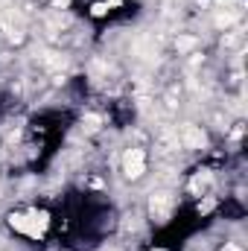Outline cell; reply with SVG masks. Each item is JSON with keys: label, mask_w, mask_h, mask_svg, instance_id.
Masks as SVG:
<instances>
[{"label": "cell", "mask_w": 248, "mask_h": 251, "mask_svg": "<svg viewBox=\"0 0 248 251\" xmlns=\"http://www.w3.org/2000/svg\"><path fill=\"white\" fill-rule=\"evenodd\" d=\"M123 170L128 178H140L146 173V152L143 149H128L123 158Z\"/></svg>", "instance_id": "cell-1"}, {"label": "cell", "mask_w": 248, "mask_h": 251, "mask_svg": "<svg viewBox=\"0 0 248 251\" xmlns=\"http://www.w3.org/2000/svg\"><path fill=\"white\" fill-rule=\"evenodd\" d=\"M9 222H12V228L24 231V234H29V237H38V234L44 231V225H47V222H29V216H24V213H12Z\"/></svg>", "instance_id": "cell-2"}, {"label": "cell", "mask_w": 248, "mask_h": 251, "mask_svg": "<svg viewBox=\"0 0 248 251\" xmlns=\"http://www.w3.org/2000/svg\"><path fill=\"white\" fill-rule=\"evenodd\" d=\"M181 137H184V146H201L204 143V134L198 128H193V126H184L181 128Z\"/></svg>", "instance_id": "cell-3"}, {"label": "cell", "mask_w": 248, "mask_h": 251, "mask_svg": "<svg viewBox=\"0 0 248 251\" xmlns=\"http://www.w3.org/2000/svg\"><path fill=\"white\" fill-rule=\"evenodd\" d=\"M155 251H164V249H155Z\"/></svg>", "instance_id": "cell-4"}]
</instances>
